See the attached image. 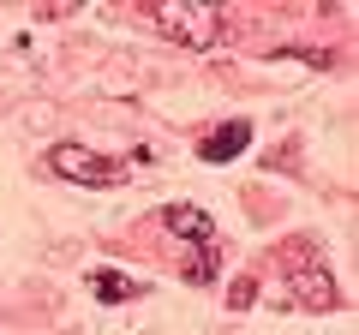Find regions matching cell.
I'll return each instance as SVG.
<instances>
[{
  "instance_id": "cell-5",
  "label": "cell",
  "mask_w": 359,
  "mask_h": 335,
  "mask_svg": "<svg viewBox=\"0 0 359 335\" xmlns=\"http://www.w3.org/2000/svg\"><path fill=\"white\" fill-rule=\"evenodd\" d=\"M245 144H252V120H228V126H216L204 144H198V156L222 168V162H233V156H240Z\"/></svg>"
},
{
  "instance_id": "cell-7",
  "label": "cell",
  "mask_w": 359,
  "mask_h": 335,
  "mask_svg": "<svg viewBox=\"0 0 359 335\" xmlns=\"http://www.w3.org/2000/svg\"><path fill=\"white\" fill-rule=\"evenodd\" d=\"M216 258H222V240H204V245H192L186 282H216Z\"/></svg>"
},
{
  "instance_id": "cell-4",
  "label": "cell",
  "mask_w": 359,
  "mask_h": 335,
  "mask_svg": "<svg viewBox=\"0 0 359 335\" xmlns=\"http://www.w3.org/2000/svg\"><path fill=\"white\" fill-rule=\"evenodd\" d=\"M162 228L174 233V240H192V245L216 240V221H210L198 204H162Z\"/></svg>"
},
{
  "instance_id": "cell-1",
  "label": "cell",
  "mask_w": 359,
  "mask_h": 335,
  "mask_svg": "<svg viewBox=\"0 0 359 335\" xmlns=\"http://www.w3.org/2000/svg\"><path fill=\"white\" fill-rule=\"evenodd\" d=\"M156 30L162 36H174L180 48H216L222 36V6H210V0H162V6H150Z\"/></svg>"
},
{
  "instance_id": "cell-8",
  "label": "cell",
  "mask_w": 359,
  "mask_h": 335,
  "mask_svg": "<svg viewBox=\"0 0 359 335\" xmlns=\"http://www.w3.org/2000/svg\"><path fill=\"white\" fill-rule=\"evenodd\" d=\"M257 306V282L252 275H233L228 282V311H252Z\"/></svg>"
},
{
  "instance_id": "cell-6",
  "label": "cell",
  "mask_w": 359,
  "mask_h": 335,
  "mask_svg": "<svg viewBox=\"0 0 359 335\" xmlns=\"http://www.w3.org/2000/svg\"><path fill=\"white\" fill-rule=\"evenodd\" d=\"M90 294L102 299V306H126V299H132V294H144V287L132 282L126 270H96V275H90Z\"/></svg>"
},
{
  "instance_id": "cell-3",
  "label": "cell",
  "mask_w": 359,
  "mask_h": 335,
  "mask_svg": "<svg viewBox=\"0 0 359 335\" xmlns=\"http://www.w3.org/2000/svg\"><path fill=\"white\" fill-rule=\"evenodd\" d=\"M294 299L306 311H335V306H341V294H335V282H330L323 264H299V270H294Z\"/></svg>"
},
{
  "instance_id": "cell-2",
  "label": "cell",
  "mask_w": 359,
  "mask_h": 335,
  "mask_svg": "<svg viewBox=\"0 0 359 335\" xmlns=\"http://www.w3.org/2000/svg\"><path fill=\"white\" fill-rule=\"evenodd\" d=\"M48 168L60 174V180H78V186H114V180H126V174H132L126 162L96 156V150H84V144H54V150H48Z\"/></svg>"
}]
</instances>
